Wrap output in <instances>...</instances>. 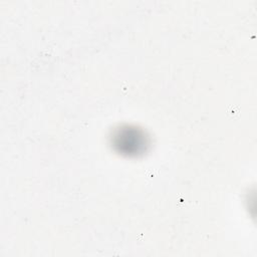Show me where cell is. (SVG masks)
Here are the masks:
<instances>
[{"label": "cell", "instance_id": "cell-1", "mask_svg": "<svg viewBox=\"0 0 257 257\" xmlns=\"http://www.w3.org/2000/svg\"><path fill=\"white\" fill-rule=\"evenodd\" d=\"M115 150L126 156H136L146 151L147 137L136 127L124 126L118 128L111 138Z\"/></svg>", "mask_w": 257, "mask_h": 257}]
</instances>
